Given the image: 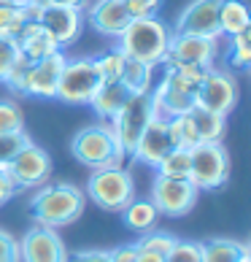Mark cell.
<instances>
[{
	"label": "cell",
	"instance_id": "obj_1",
	"mask_svg": "<svg viewBox=\"0 0 251 262\" xmlns=\"http://www.w3.org/2000/svg\"><path fill=\"white\" fill-rule=\"evenodd\" d=\"M84 206H86L84 189H79L71 181H54V184L46 181L43 187L35 189V195L30 200L35 225L52 227V230L73 225L84 213Z\"/></svg>",
	"mask_w": 251,
	"mask_h": 262
},
{
	"label": "cell",
	"instance_id": "obj_2",
	"mask_svg": "<svg viewBox=\"0 0 251 262\" xmlns=\"http://www.w3.org/2000/svg\"><path fill=\"white\" fill-rule=\"evenodd\" d=\"M170 35H173V27L162 22L157 14L138 16V19H130L122 35L117 38V49L127 60H138V62L157 68L168 57Z\"/></svg>",
	"mask_w": 251,
	"mask_h": 262
},
{
	"label": "cell",
	"instance_id": "obj_3",
	"mask_svg": "<svg viewBox=\"0 0 251 262\" xmlns=\"http://www.w3.org/2000/svg\"><path fill=\"white\" fill-rule=\"evenodd\" d=\"M71 151H73V157L81 165H86L89 170L117 168V165H124V160H127V154L119 149L117 138H113L111 124L100 122V119L86 124V127H81L73 135Z\"/></svg>",
	"mask_w": 251,
	"mask_h": 262
},
{
	"label": "cell",
	"instance_id": "obj_4",
	"mask_svg": "<svg viewBox=\"0 0 251 262\" xmlns=\"http://www.w3.org/2000/svg\"><path fill=\"white\" fill-rule=\"evenodd\" d=\"M84 195L103 211L122 213L124 206L135 198V179L124 165H117V168H98V170L89 173V179H86Z\"/></svg>",
	"mask_w": 251,
	"mask_h": 262
},
{
	"label": "cell",
	"instance_id": "obj_5",
	"mask_svg": "<svg viewBox=\"0 0 251 262\" xmlns=\"http://www.w3.org/2000/svg\"><path fill=\"white\" fill-rule=\"evenodd\" d=\"M189 181L197 192L221 189L230 181V154L221 141L197 143L189 149Z\"/></svg>",
	"mask_w": 251,
	"mask_h": 262
},
{
	"label": "cell",
	"instance_id": "obj_6",
	"mask_svg": "<svg viewBox=\"0 0 251 262\" xmlns=\"http://www.w3.org/2000/svg\"><path fill=\"white\" fill-rule=\"evenodd\" d=\"M154 116V103H151V92H132L127 100H124V105L117 111L108 119L111 124V133L113 138H117L119 149L127 154H132L135 143H138L141 133L146 130V124L151 122Z\"/></svg>",
	"mask_w": 251,
	"mask_h": 262
},
{
	"label": "cell",
	"instance_id": "obj_7",
	"mask_svg": "<svg viewBox=\"0 0 251 262\" xmlns=\"http://www.w3.org/2000/svg\"><path fill=\"white\" fill-rule=\"evenodd\" d=\"M100 73L95 68L92 57H76L65 60L60 81H57V95L54 98L65 105H89L92 95L100 86Z\"/></svg>",
	"mask_w": 251,
	"mask_h": 262
},
{
	"label": "cell",
	"instance_id": "obj_8",
	"mask_svg": "<svg viewBox=\"0 0 251 262\" xmlns=\"http://www.w3.org/2000/svg\"><path fill=\"white\" fill-rule=\"evenodd\" d=\"M238 98H240L238 79L230 71H219L216 65L202 76V81L195 90V105H200L206 111H214V114H221V116L235 111Z\"/></svg>",
	"mask_w": 251,
	"mask_h": 262
},
{
	"label": "cell",
	"instance_id": "obj_9",
	"mask_svg": "<svg viewBox=\"0 0 251 262\" xmlns=\"http://www.w3.org/2000/svg\"><path fill=\"white\" fill-rule=\"evenodd\" d=\"M200 198L197 187L189 179H168V176H157L151 181V195L149 200L154 203V208L159 211V216H187L195 208V203Z\"/></svg>",
	"mask_w": 251,
	"mask_h": 262
},
{
	"label": "cell",
	"instance_id": "obj_10",
	"mask_svg": "<svg viewBox=\"0 0 251 262\" xmlns=\"http://www.w3.org/2000/svg\"><path fill=\"white\" fill-rule=\"evenodd\" d=\"M195 90H197V84H192L181 73L165 68V76L157 81V86H151L154 111L159 116H165V119L187 114L192 105H195Z\"/></svg>",
	"mask_w": 251,
	"mask_h": 262
},
{
	"label": "cell",
	"instance_id": "obj_11",
	"mask_svg": "<svg viewBox=\"0 0 251 262\" xmlns=\"http://www.w3.org/2000/svg\"><path fill=\"white\" fill-rule=\"evenodd\" d=\"M8 176L16 189H38L52 179V157L43 146L30 141L27 146L8 162Z\"/></svg>",
	"mask_w": 251,
	"mask_h": 262
},
{
	"label": "cell",
	"instance_id": "obj_12",
	"mask_svg": "<svg viewBox=\"0 0 251 262\" xmlns=\"http://www.w3.org/2000/svg\"><path fill=\"white\" fill-rule=\"evenodd\" d=\"M221 54V38H208V35H187V33H173L168 57L165 60H178V62H192L202 68H214ZM162 60V62H165Z\"/></svg>",
	"mask_w": 251,
	"mask_h": 262
},
{
	"label": "cell",
	"instance_id": "obj_13",
	"mask_svg": "<svg viewBox=\"0 0 251 262\" xmlns=\"http://www.w3.org/2000/svg\"><path fill=\"white\" fill-rule=\"evenodd\" d=\"M67 249L57 230L35 225L19 238V262H67Z\"/></svg>",
	"mask_w": 251,
	"mask_h": 262
},
{
	"label": "cell",
	"instance_id": "obj_14",
	"mask_svg": "<svg viewBox=\"0 0 251 262\" xmlns=\"http://www.w3.org/2000/svg\"><path fill=\"white\" fill-rule=\"evenodd\" d=\"M65 60L67 57L60 49L38 62H30L25 84H22V95H30V98H38V100H52L57 95V81H60Z\"/></svg>",
	"mask_w": 251,
	"mask_h": 262
},
{
	"label": "cell",
	"instance_id": "obj_15",
	"mask_svg": "<svg viewBox=\"0 0 251 262\" xmlns=\"http://www.w3.org/2000/svg\"><path fill=\"white\" fill-rule=\"evenodd\" d=\"M173 33H187V35H208L221 38L219 33V0H189L184 11L178 14Z\"/></svg>",
	"mask_w": 251,
	"mask_h": 262
},
{
	"label": "cell",
	"instance_id": "obj_16",
	"mask_svg": "<svg viewBox=\"0 0 251 262\" xmlns=\"http://www.w3.org/2000/svg\"><path fill=\"white\" fill-rule=\"evenodd\" d=\"M38 22L57 41L60 49L73 46L81 38V30H84V14L79 8H71V6H46Z\"/></svg>",
	"mask_w": 251,
	"mask_h": 262
},
{
	"label": "cell",
	"instance_id": "obj_17",
	"mask_svg": "<svg viewBox=\"0 0 251 262\" xmlns=\"http://www.w3.org/2000/svg\"><path fill=\"white\" fill-rule=\"evenodd\" d=\"M170 149H173V143H170V135H168V119L154 111L151 122L146 124V130L141 133V138H138V143H135L130 157L135 162H141V165L157 168L159 160L165 157Z\"/></svg>",
	"mask_w": 251,
	"mask_h": 262
},
{
	"label": "cell",
	"instance_id": "obj_18",
	"mask_svg": "<svg viewBox=\"0 0 251 262\" xmlns=\"http://www.w3.org/2000/svg\"><path fill=\"white\" fill-rule=\"evenodd\" d=\"M86 8H89V11H86L89 25L105 38H119L122 30L130 22L124 0H95V3H89Z\"/></svg>",
	"mask_w": 251,
	"mask_h": 262
},
{
	"label": "cell",
	"instance_id": "obj_19",
	"mask_svg": "<svg viewBox=\"0 0 251 262\" xmlns=\"http://www.w3.org/2000/svg\"><path fill=\"white\" fill-rule=\"evenodd\" d=\"M14 46H16V52L22 54L25 60H30V62H38V60H43V57L60 52L57 41L43 30L41 22H27V25L22 27V33L16 35Z\"/></svg>",
	"mask_w": 251,
	"mask_h": 262
},
{
	"label": "cell",
	"instance_id": "obj_20",
	"mask_svg": "<svg viewBox=\"0 0 251 262\" xmlns=\"http://www.w3.org/2000/svg\"><path fill=\"white\" fill-rule=\"evenodd\" d=\"M130 95L132 92H127V86H124L122 81H100L98 92H95L92 100H89V108L98 114L100 122H108L111 116L124 105V100H127Z\"/></svg>",
	"mask_w": 251,
	"mask_h": 262
},
{
	"label": "cell",
	"instance_id": "obj_21",
	"mask_svg": "<svg viewBox=\"0 0 251 262\" xmlns=\"http://www.w3.org/2000/svg\"><path fill=\"white\" fill-rule=\"evenodd\" d=\"M251 30V14L246 0H219V33L221 38H233Z\"/></svg>",
	"mask_w": 251,
	"mask_h": 262
},
{
	"label": "cell",
	"instance_id": "obj_22",
	"mask_svg": "<svg viewBox=\"0 0 251 262\" xmlns=\"http://www.w3.org/2000/svg\"><path fill=\"white\" fill-rule=\"evenodd\" d=\"M122 222H124V227H127V230H132V232H138V235H143V232H149V230L157 227L159 211L154 208V203H151V200L132 198L127 206H124V211H122Z\"/></svg>",
	"mask_w": 251,
	"mask_h": 262
},
{
	"label": "cell",
	"instance_id": "obj_23",
	"mask_svg": "<svg viewBox=\"0 0 251 262\" xmlns=\"http://www.w3.org/2000/svg\"><path fill=\"white\" fill-rule=\"evenodd\" d=\"M187 114H189L192 124H195V133H197L200 143L221 141V135H224V127H227V116L214 114V111H206V108H200V105H192Z\"/></svg>",
	"mask_w": 251,
	"mask_h": 262
},
{
	"label": "cell",
	"instance_id": "obj_24",
	"mask_svg": "<svg viewBox=\"0 0 251 262\" xmlns=\"http://www.w3.org/2000/svg\"><path fill=\"white\" fill-rule=\"evenodd\" d=\"M202 249V262H238L240 254L251 251L248 244H240L233 238H211L206 244H200Z\"/></svg>",
	"mask_w": 251,
	"mask_h": 262
},
{
	"label": "cell",
	"instance_id": "obj_25",
	"mask_svg": "<svg viewBox=\"0 0 251 262\" xmlns=\"http://www.w3.org/2000/svg\"><path fill=\"white\" fill-rule=\"evenodd\" d=\"M119 81L127 86V92H151V86H154V68L146 65V62H138V60H127Z\"/></svg>",
	"mask_w": 251,
	"mask_h": 262
},
{
	"label": "cell",
	"instance_id": "obj_26",
	"mask_svg": "<svg viewBox=\"0 0 251 262\" xmlns=\"http://www.w3.org/2000/svg\"><path fill=\"white\" fill-rule=\"evenodd\" d=\"M168 135H170V143L173 149H192L197 146L200 138L195 133V124H192L189 114H178V116H170L168 119Z\"/></svg>",
	"mask_w": 251,
	"mask_h": 262
},
{
	"label": "cell",
	"instance_id": "obj_27",
	"mask_svg": "<svg viewBox=\"0 0 251 262\" xmlns=\"http://www.w3.org/2000/svg\"><path fill=\"white\" fill-rule=\"evenodd\" d=\"M154 170H157V176H168V179H189V151L170 149Z\"/></svg>",
	"mask_w": 251,
	"mask_h": 262
},
{
	"label": "cell",
	"instance_id": "obj_28",
	"mask_svg": "<svg viewBox=\"0 0 251 262\" xmlns=\"http://www.w3.org/2000/svg\"><path fill=\"white\" fill-rule=\"evenodd\" d=\"M95 68H98L100 79L103 81H119L122 73H124V65H127V57H124L119 49H108L98 57H92Z\"/></svg>",
	"mask_w": 251,
	"mask_h": 262
},
{
	"label": "cell",
	"instance_id": "obj_29",
	"mask_svg": "<svg viewBox=\"0 0 251 262\" xmlns=\"http://www.w3.org/2000/svg\"><path fill=\"white\" fill-rule=\"evenodd\" d=\"M25 25H27V16H25V8L22 6L8 3V6L0 8V38H6V41L14 43Z\"/></svg>",
	"mask_w": 251,
	"mask_h": 262
},
{
	"label": "cell",
	"instance_id": "obj_30",
	"mask_svg": "<svg viewBox=\"0 0 251 262\" xmlns=\"http://www.w3.org/2000/svg\"><path fill=\"white\" fill-rule=\"evenodd\" d=\"M176 235H170V232L165 230H149V232H143L141 241L135 244V249H143V251H151V254H159V257H168V251L173 249V244H176Z\"/></svg>",
	"mask_w": 251,
	"mask_h": 262
},
{
	"label": "cell",
	"instance_id": "obj_31",
	"mask_svg": "<svg viewBox=\"0 0 251 262\" xmlns=\"http://www.w3.org/2000/svg\"><path fill=\"white\" fill-rule=\"evenodd\" d=\"M27 143H30V135H27L25 130L0 133V168H8V162H11Z\"/></svg>",
	"mask_w": 251,
	"mask_h": 262
},
{
	"label": "cell",
	"instance_id": "obj_32",
	"mask_svg": "<svg viewBox=\"0 0 251 262\" xmlns=\"http://www.w3.org/2000/svg\"><path fill=\"white\" fill-rule=\"evenodd\" d=\"M227 62L233 65V68H248L251 65V30L238 33V35L230 38Z\"/></svg>",
	"mask_w": 251,
	"mask_h": 262
},
{
	"label": "cell",
	"instance_id": "obj_33",
	"mask_svg": "<svg viewBox=\"0 0 251 262\" xmlns=\"http://www.w3.org/2000/svg\"><path fill=\"white\" fill-rule=\"evenodd\" d=\"M25 130V114L16 100L0 98V133H16Z\"/></svg>",
	"mask_w": 251,
	"mask_h": 262
},
{
	"label": "cell",
	"instance_id": "obj_34",
	"mask_svg": "<svg viewBox=\"0 0 251 262\" xmlns=\"http://www.w3.org/2000/svg\"><path fill=\"white\" fill-rule=\"evenodd\" d=\"M165 262H202V249L197 241H176Z\"/></svg>",
	"mask_w": 251,
	"mask_h": 262
},
{
	"label": "cell",
	"instance_id": "obj_35",
	"mask_svg": "<svg viewBox=\"0 0 251 262\" xmlns=\"http://www.w3.org/2000/svg\"><path fill=\"white\" fill-rule=\"evenodd\" d=\"M27 68H30V60H25L22 54H16V60H14V65H11V71H8L6 81H3L11 92H19V95H22V84H25Z\"/></svg>",
	"mask_w": 251,
	"mask_h": 262
},
{
	"label": "cell",
	"instance_id": "obj_36",
	"mask_svg": "<svg viewBox=\"0 0 251 262\" xmlns=\"http://www.w3.org/2000/svg\"><path fill=\"white\" fill-rule=\"evenodd\" d=\"M162 0H124V6H127V14L130 19H138V16H154L157 14Z\"/></svg>",
	"mask_w": 251,
	"mask_h": 262
},
{
	"label": "cell",
	"instance_id": "obj_37",
	"mask_svg": "<svg viewBox=\"0 0 251 262\" xmlns=\"http://www.w3.org/2000/svg\"><path fill=\"white\" fill-rule=\"evenodd\" d=\"M0 262H19V241L6 230H0Z\"/></svg>",
	"mask_w": 251,
	"mask_h": 262
},
{
	"label": "cell",
	"instance_id": "obj_38",
	"mask_svg": "<svg viewBox=\"0 0 251 262\" xmlns=\"http://www.w3.org/2000/svg\"><path fill=\"white\" fill-rule=\"evenodd\" d=\"M16 54H19L16 46L11 41H6V38H0V84L6 81V76H8V71H11Z\"/></svg>",
	"mask_w": 251,
	"mask_h": 262
},
{
	"label": "cell",
	"instance_id": "obj_39",
	"mask_svg": "<svg viewBox=\"0 0 251 262\" xmlns=\"http://www.w3.org/2000/svg\"><path fill=\"white\" fill-rule=\"evenodd\" d=\"M67 262H111L108 249H81L67 257Z\"/></svg>",
	"mask_w": 251,
	"mask_h": 262
},
{
	"label": "cell",
	"instance_id": "obj_40",
	"mask_svg": "<svg viewBox=\"0 0 251 262\" xmlns=\"http://www.w3.org/2000/svg\"><path fill=\"white\" fill-rule=\"evenodd\" d=\"M16 192H19V189L14 187V181H11V176H8V170L0 168V208H3L6 203L16 195Z\"/></svg>",
	"mask_w": 251,
	"mask_h": 262
},
{
	"label": "cell",
	"instance_id": "obj_41",
	"mask_svg": "<svg viewBox=\"0 0 251 262\" xmlns=\"http://www.w3.org/2000/svg\"><path fill=\"white\" fill-rule=\"evenodd\" d=\"M135 254H138L135 244H124V246L111 249V262H135Z\"/></svg>",
	"mask_w": 251,
	"mask_h": 262
},
{
	"label": "cell",
	"instance_id": "obj_42",
	"mask_svg": "<svg viewBox=\"0 0 251 262\" xmlns=\"http://www.w3.org/2000/svg\"><path fill=\"white\" fill-rule=\"evenodd\" d=\"M52 6H71V8H79V11H84L86 6H89V0H49Z\"/></svg>",
	"mask_w": 251,
	"mask_h": 262
},
{
	"label": "cell",
	"instance_id": "obj_43",
	"mask_svg": "<svg viewBox=\"0 0 251 262\" xmlns=\"http://www.w3.org/2000/svg\"><path fill=\"white\" fill-rule=\"evenodd\" d=\"M135 262H165V257H159V254H151V251L138 249V254H135Z\"/></svg>",
	"mask_w": 251,
	"mask_h": 262
},
{
	"label": "cell",
	"instance_id": "obj_44",
	"mask_svg": "<svg viewBox=\"0 0 251 262\" xmlns=\"http://www.w3.org/2000/svg\"><path fill=\"white\" fill-rule=\"evenodd\" d=\"M22 6H33V8H41V11H43V8L52 6V3H49V0H25Z\"/></svg>",
	"mask_w": 251,
	"mask_h": 262
},
{
	"label": "cell",
	"instance_id": "obj_45",
	"mask_svg": "<svg viewBox=\"0 0 251 262\" xmlns=\"http://www.w3.org/2000/svg\"><path fill=\"white\" fill-rule=\"evenodd\" d=\"M238 262H251V251H246V254H240V259Z\"/></svg>",
	"mask_w": 251,
	"mask_h": 262
},
{
	"label": "cell",
	"instance_id": "obj_46",
	"mask_svg": "<svg viewBox=\"0 0 251 262\" xmlns=\"http://www.w3.org/2000/svg\"><path fill=\"white\" fill-rule=\"evenodd\" d=\"M8 3H11V0H0V8H3V6H8Z\"/></svg>",
	"mask_w": 251,
	"mask_h": 262
},
{
	"label": "cell",
	"instance_id": "obj_47",
	"mask_svg": "<svg viewBox=\"0 0 251 262\" xmlns=\"http://www.w3.org/2000/svg\"><path fill=\"white\" fill-rule=\"evenodd\" d=\"M11 3H16V6H22V3H25V0H11Z\"/></svg>",
	"mask_w": 251,
	"mask_h": 262
}]
</instances>
